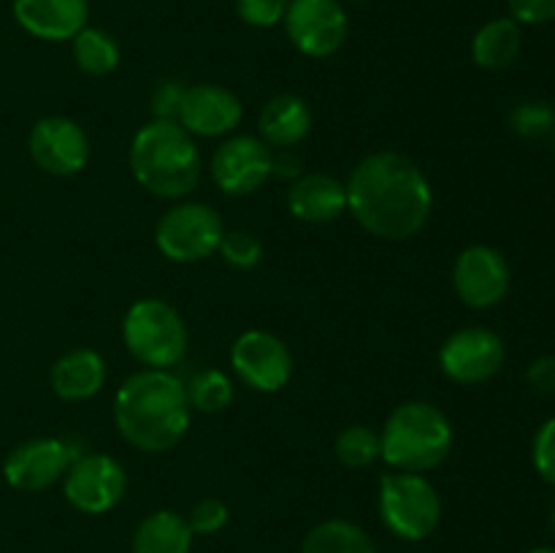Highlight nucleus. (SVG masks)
Returning <instances> with one entry per match:
<instances>
[{
    "label": "nucleus",
    "instance_id": "obj_1",
    "mask_svg": "<svg viewBox=\"0 0 555 553\" xmlns=\"http://www.w3.org/2000/svg\"><path fill=\"white\" fill-rule=\"evenodd\" d=\"M347 209L377 239L404 242L431 217L434 190L423 168L399 152L366 155L347 179Z\"/></svg>",
    "mask_w": 555,
    "mask_h": 553
},
{
    "label": "nucleus",
    "instance_id": "obj_2",
    "mask_svg": "<svg viewBox=\"0 0 555 553\" xmlns=\"http://www.w3.org/2000/svg\"><path fill=\"white\" fill-rule=\"evenodd\" d=\"M188 385L171 369H141L114 396V423L128 445L144 453L177 448L190 428Z\"/></svg>",
    "mask_w": 555,
    "mask_h": 553
},
{
    "label": "nucleus",
    "instance_id": "obj_3",
    "mask_svg": "<svg viewBox=\"0 0 555 553\" xmlns=\"http://www.w3.org/2000/svg\"><path fill=\"white\" fill-rule=\"evenodd\" d=\"M128 160L135 182L157 198L177 201L198 188V144L177 119H150L133 136Z\"/></svg>",
    "mask_w": 555,
    "mask_h": 553
},
{
    "label": "nucleus",
    "instance_id": "obj_4",
    "mask_svg": "<svg viewBox=\"0 0 555 553\" xmlns=\"http://www.w3.org/2000/svg\"><path fill=\"white\" fill-rule=\"evenodd\" d=\"M453 450V423L431 401H404L385 421L379 459L396 472H431Z\"/></svg>",
    "mask_w": 555,
    "mask_h": 553
},
{
    "label": "nucleus",
    "instance_id": "obj_5",
    "mask_svg": "<svg viewBox=\"0 0 555 553\" xmlns=\"http://www.w3.org/2000/svg\"><path fill=\"white\" fill-rule=\"evenodd\" d=\"M122 339L130 356L146 369H171L188 352V325L163 298H139L122 320Z\"/></svg>",
    "mask_w": 555,
    "mask_h": 553
},
{
    "label": "nucleus",
    "instance_id": "obj_6",
    "mask_svg": "<svg viewBox=\"0 0 555 553\" xmlns=\"http://www.w3.org/2000/svg\"><path fill=\"white\" fill-rule=\"evenodd\" d=\"M379 518L390 535L417 542L434 535L442 520V499L417 472H388L379 480Z\"/></svg>",
    "mask_w": 555,
    "mask_h": 553
},
{
    "label": "nucleus",
    "instance_id": "obj_7",
    "mask_svg": "<svg viewBox=\"0 0 555 553\" xmlns=\"http://www.w3.org/2000/svg\"><path fill=\"white\" fill-rule=\"evenodd\" d=\"M222 233H225V226L215 206L201 204V201H182L157 220L155 244L168 260L195 263L217 253Z\"/></svg>",
    "mask_w": 555,
    "mask_h": 553
},
{
    "label": "nucleus",
    "instance_id": "obj_8",
    "mask_svg": "<svg viewBox=\"0 0 555 553\" xmlns=\"http://www.w3.org/2000/svg\"><path fill=\"white\" fill-rule=\"evenodd\" d=\"M128 491L125 466L106 453H79L63 477V493L74 510L103 515L117 507Z\"/></svg>",
    "mask_w": 555,
    "mask_h": 553
},
{
    "label": "nucleus",
    "instance_id": "obj_9",
    "mask_svg": "<svg viewBox=\"0 0 555 553\" xmlns=\"http://www.w3.org/2000/svg\"><path fill=\"white\" fill-rule=\"evenodd\" d=\"M282 25L298 52L318 60L339 52L350 30L341 0H291Z\"/></svg>",
    "mask_w": 555,
    "mask_h": 553
},
{
    "label": "nucleus",
    "instance_id": "obj_10",
    "mask_svg": "<svg viewBox=\"0 0 555 553\" xmlns=\"http://www.w3.org/2000/svg\"><path fill=\"white\" fill-rule=\"evenodd\" d=\"M504 342L486 325H466L450 334L439 347V366L444 377L459 385L488 383L504 366Z\"/></svg>",
    "mask_w": 555,
    "mask_h": 553
},
{
    "label": "nucleus",
    "instance_id": "obj_11",
    "mask_svg": "<svg viewBox=\"0 0 555 553\" xmlns=\"http://www.w3.org/2000/svg\"><path fill=\"white\" fill-rule=\"evenodd\" d=\"M236 377L260 394H276L293 377V352L276 334L263 329L244 331L231 347Z\"/></svg>",
    "mask_w": 555,
    "mask_h": 553
},
{
    "label": "nucleus",
    "instance_id": "obj_12",
    "mask_svg": "<svg viewBox=\"0 0 555 553\" xmlns=\"http://www.w3.org/2000/svg\"><path fill=\"white\" fill-rule=\"evenodd\" d=\"M76 455L79 453L68 439H27V442H20L14 450H9L3 461V477L16 491H43V488H52L54 483L63 480Z\"/></svg>",
    "mask_w": 555,
    "mask_h": 553
},
{
    "label": "nucleus",
    "instance_id": "obj_13",
    "mask_svg": "<svg viewBox=\"0 0 555 553\" xmlns=\"http://www.w3.org/2000/svg\"><path fill=\"white\" fill-rule=\"evenodd\" d=\"M513 271L507 258L488 244H472L455 258L453 287L472 309H491L509 293Z\"/></svg>",
    "mask_w": 555,
    "mask_h": 553
},
{
    "label": "nucleus",
    "instance_id": "obj_14",
    "mask_svg": "<svg viewBox=\"0 0 555 553\" xmlns=\"http://www.w3.org/2000/svg\"><path fill=\"white\" fill-rule=\"evenodd\" d=\"M274 152L255 136H231L211 155V179L228 195H249L271 177Z\"/></svg>",
    "mask_w": 555,
    "mask_h": 553
},
{
    "label": "nucleus",
    "instance_id": "obj_15",
    "mask_svg": "<svg viewBox=\"0 0 555 553\" xmlns=\"http://www.w3.org/2000/svg\"><path fill=\"white\" fill-rule=\"evenodd\" d=\"M33 163L52 177H74L87 166L90 157V141L81 125L68 117H43L33 125L27 139Z\"/></svg>",
    "mask_w": 555,
    "mask_h": 553
},
{
    "label": "nucleus",
    "instance_id": "obj_16",
    "mask_svg": "<svg viewBox=\"0 0 555 553\" xmlns=\"http://www.w3.org/2000/svg\"><path fill=\"white\" fill-rule=\"evenodd\" d=\"M244 106L233 90L222 85H193L184 90L177 123L190 136H225L242 123Z\"/></svg>",
    "mask_w": 555,
    "mask_h": 553
},
{
    "label": "nucleus",
    "instance_id": "obj_17",
    "mask_svg": "<svg viewBox=\"0 0 555 553\" xmlns=\"http://www.w3.org/2000/svg\"><path fill=\"white\" fill-rule=\"evenodd\" d=\"M16 25L41 41H70L87 27L90 0H14Z\"/></svg>",
    "mask_w": 555,
    "mask_h": 553
},
{
    "label": "nucleus",
    "instance_id": "obj_18",
    "mask_svg": "<svg viewBox=\"0 0 555 553\" xmlns=\"http://www.w3.org/2000/svg\"><path fill=\"white\" fill-rule=\"evenodd\" d=\"M287 209L312 226L331 222L347 209V188L331 173H301L287 190Z\"/></svg>",
    "mask_w": 555,
    "mask_h": 553
},
{
    "label": "nucleus",
    "instance_id": "obj_19",
    "mask_svg": "<svg viewBox=\"0 0 555 553\" xmlns=\"http://www.w3.org/2000/svg\"><path fill=\"white\" fill-rule=\"evenodd\" d=\"M106 383V361L92 347H76L54 361L49 385L63 401L92 399Z\"/></svg>",
    "mask_w": 555,
    "mask_h": 553
},
{
    "label": "nucleus",
    "instance_id": "obj_20",
    "mask_svg": "<svg viewBox=\"0 0 555 553\" xmlns=\"http://www.w3.org/2000/svg\"><path fill=\"white\" fill-rule=\"evenodd\" d=\"M260 141L274 150H291L301 144L312 130V108L301 95H274L258 117Z\"/></svg>",
    "mask_w": 555,
    "mask_h": 553
},
{
    "label": "nucleus",
    "instance_id": "obj_21",
    "mask_svg": "<svg viewBox=\"0 0 555 553\" xmlns=\"http://www.w3.org/2000/svg\"><path fill=\"white\" fill-rule=\"evenodd\" d=\"M193 529L173 510H155L133 531V553H190Z\"/></svg>",
    "mask_w": 555,
    "mask_h": 553
},
{
    "label": "nucleus",
    "instance_id": "obj_22",
    "mask_svg": "<svg viewBox=\"0 0 555 553\" xmlns=\"http://www.w3.org/2000/svg\"><path fill=\"white\" fill-rule=\"evenodd\" d=\"M520 25L513 16H499L486 22L472 38V60L486 70H504L520 54Z\"/></svg>",
    "mask_w": 555,
    "mask_h": 553
},
{
    "label": "nucleus",
    "instance_id": "obj_23",
    "mask_svg": "<svg viewBox=\"0 0 555 553\" xmlns=\"http://www.w3.org/2000/svg\"><path fill=\"white\" fill-rule=\"evenodd\" d=\"M301 553H377V548L358 524L345 518H328L309 529V535L304 537Z\"/></svg>",
    "mask_w": 555,
    "mask_h": 553
},
{
    "label": "nucleus",
    "instance_id": "obj_24",
    "mask_svg": "<svg viewBox=\"0 0 555 553\" xmlns=\"http://www.w3.org/2000/svg\"><path fill=\"white\" fill-rule=\"evenodd\" d=\"M74 60L87 76H108L119 65V43L101 27H85L70 38Z\"/></svg>",
    "mask_w": 555,
    "mask_h": 553
},
{
    "label": "nucleus",
    "instance_id": "obj_25",
    "mask_svg": "<svg viewBox=\"0 0 555 553\" xmlns=\"http://www.w3.org/2000/svg\"><path fill=\"white\" fill-rule=\"evenodd\" d=\"M190 407L198 412H222L233 401V383L220 369L195 374L188 385Z\"/></svg>",
    "mask_w": 555,
    "mask_h": 553
},
{
    "label": "nucleus",
    "instance_id": "obj_26",
    "mask_svg": "<svg viewBox=\"0 0 555 553\" xmlns=\"http://www.w3.org/2000/svg\"><path fill=\"white\" fill-rule=\"evenodd\" d=\"M334 453L350 470L374 464L379 459V434L369 426H347L336 437Z\"/></svg>",
    "mask_w": 555,
    "mask_h": 553
},
{
    "label": "nucleus",
    "instance_id": "obj_27",
    "mask_svg": "<svg viewBox=\"0 0 555 553\" xmlns=\"http://www.w3.org/2000/svg\"><path fill=\"white\" fill-rule=\"evenodd\" d=\"M509 125L524 139H542L555 130V112L545 101H526L513 108Z\"/></svg>",
    "mask_w": 555,
    "mask_h": 553
},
{
    "label": "nucleus",
    "instance_id": "obj_28",
    "mask_svg": "<svg viewBox=\"0 0 555 553\" xmlns=\"http://www.w3.org/2000/svg\"><path fill=\"white\" fill-rule=\"evenodd\" d=\"M217 253L222 255L228 266L233 269H253L263 258V247H260L258 239L247 231H225L220 239V247Z\"/></svg>",
    "mask_w": 555,
    "mask_h": 553
},
{
    "label": "nucleus",
    "instance_id": "obj_29",
    "mask_svg": "<svg viewBox=\"0 0 555 553\" xmlns=\"http://www.w3.org/2000/svg\"><path fill=\"white\" fill-rule=\"evenodd\" d=\"M228 518H231L228 504L217 497H206L193 504V510L188 515V524L193 529V535H217V531L225 529Z\"/></svg>",
    "mask_w": 555,
    "mask_h": 553
},
{
    "label": "nucleus",
    "instance_id": "obj_30",
    "mask_svg": "<svg viewBox=\"0 0 555 553\" xmlns=\"http://www.w3.org/2000/svg\"><path fill=\"white\" fill-rule=\"evenodd\" d=\"M291 0H236V14L249 27H274L285 20Z\"/></svg>",
    "mask_w": 555,
    "mask_h": 553
},
{
    "label": "nucleus",
    "instance_id": "obj_31",
    "mask_svg": "<svg viewBox=\"0 0 555 553\" xmlns=\"http://www.w3.org/2000/svg\"><path fill=\"white\" fill-rule=\"evenodd\" d=\"M531 459H534V470L540 472L542 480L555 486V415L542 423L537 432Z\"/></svg>",
    "mask_w": 555,
    "mask_h": 553
},
{
    "label": "nucleus",
    "instance_id": "obj_32",
    "mask_svg": "<svg viewBox=\"0 0 555 553\" xmlns=\"http://www.w3.org/2000/svg\"><path fill=\"white\" fill-rule=\"evenodd\" d=\"M507 5L518 25H545L555 20V0H507Z\"/></svg>",
    "mask_w": 555,
    "mask_h": 553
},
{
    "label": "nucleus",
    "instance_id": "obj_33",
    "mask_svg": "<svg viewBox=\"0 0 555 553\" xmlns=\"http://www.w3.org/2000/svg\"><path fill=\"white\" fill-rule=\"evenodd\" d=\"M184 90L188 87L182 81H163L155 90V95H152V114H155V119H177Z\"/></svg>",
    "mask_w": 555,
    "mask_h": 553
},
{
    "label": "nucleus",
    "instance_id": "obj_34",
    "mask_svg": "<svg viewBox=\"0 0 555 553\" xmlns=\"http://www.w3.org/2000/svg\"><path fill=\"white\" fill-rule=\"evenodd\" d=\"M526 380H529L531 388L540 390V394H551V390H555V356L537 358L529 366V372H526Z\"/></svg>",
    "mask_w": 555,
    "mask_h": 553
},
{
    "label": "nucleus",
    "instance_id": "obj_35",
    "mask_svg": "<svg viewBox=\"0 0 555 553\" xmlns=\"http://www.w3.org/2000/svg\"><path fill=\"white\" fill-rule=\"evenodd\" d=\"M271 173L282 179H293L296 182L301 177V157L293 155L291 150H276L274 163H271Z\"/></svg>",
    "mask_w": 555,
    "mask_h": 553
},
{
    "label": "nucleus",
    "instance_id": "obj_36",
    "mask_svg": "<svg viewBox=\"0 0 555 553\" xmlns=\"http://www.w3.org/2000/svg\"><path fill=\"white\" fill-rule=\"evenodd\" d=\"M529 553H555V548H547V545H542V548H534V551H529Z\"/></svg>",
    "mask_w": 555,
    "mask_h": 553
},
{
    "label": "nucleus",
    "instance_id": "obj_37",
    "mask_svg": "<svg viewBox=\"0 0 555 553\" xmlns=\"http://www.w3.org/2000/svg\"><path fill=\"white\" fill-rule=\"evenodd\" d=\"M551 524H553V531H555V507H553V515H551Z\"/></svg>",
    "mask_w": 555,
    "mask_h": 553
},
{
    "label": "nucleus",
    "instance_id": "obj_38",
    "mask_svg": "<svg viewBox=\"0 0 555 553\" xmlns=\"http://www.w3.org/2000/svg\"><path fill=\"white\" fill-rule=\"evenodd\" d=\"M553 144H555V130H553Z\"/></svg>",
    "mask_w": 555,
    "mask_h": 553
}]
</instances>
